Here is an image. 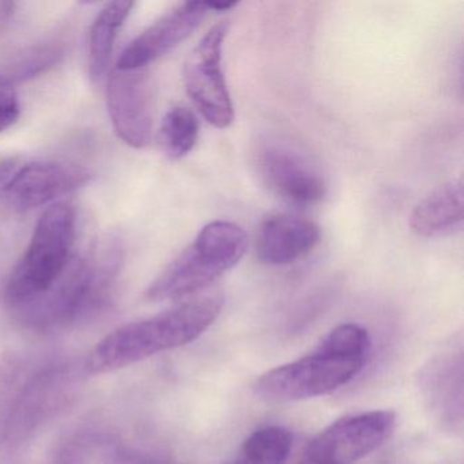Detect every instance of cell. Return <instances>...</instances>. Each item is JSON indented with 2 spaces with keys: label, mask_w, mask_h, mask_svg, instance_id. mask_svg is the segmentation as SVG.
Returning <instances> with one entry per match:
<instances>
[{
  "label": "cell",
  "mask_w": 464,
  "mask_h": 464,
  "mask_svg": "<svg viewBox=\"0 0 464 464\" xmlns=\"http://www.w3.org/2000/svg\"><path fill=\"white\" fill-rule=\"evenodd\" d=\"M107 105L116 135L130 148L143 149L153 134V85L145 69L111 72Z\"/></svg>",
  "instance_id": "cell-9"
},
{
  "label": "cell",
  "mask_w": 464,
  "mask_h": 464,
  "mask_svg": "<svg viewBox=\"0 0 464 464\" xmlns=\"http://www.w3.org/2000/svg\"><path fill=\"white\" fill-rule=\"evenodd\" d=\"M72 382V372L64 365L53 366L34 374L21 387L14 406L10 409L7 436L21 439L34 430L48 415L66 403Z\"/></svg>",
  "instance_id": "cell-12"
},
{
  "label": "cell",
  "mask_w": 464,
  "mask_h": 464,
  "mask_svg": "<svg viewBox=\"0 0 464 464\" xmlns=\"http://www.w3.org/2000/svg\"><path fill=\"white\" fill-rule=\"evenodd\" d=\"M75 236L77 216L69 203H53L42 214L5 287V301L12 311L44 295L63 276L74 257Z\"/></svg>",
  "instance_id": "cell-5"
},
{
  "label": "cell",
  "mask_w": 464,
  "mask_h": 464,
  "mask_svg": "<svg viewBox=\"0 0 464 464\" xmlns=\"http://www.w3.org/2000/svg\"><path fill=\"white\" fill-rule=\"evenodd\" d=\"M121 263V241L105 238L89 254L74 255L48 292L13 314L23 324L39 331L61 330L89 319L110 301Z\"/></svg>",
  "instance_id": "cell-1"
},
{
  "label": "cell",
  "mask_w": 464,
  "mask_h": 464,
  "mask_svg": "<svg viewBox=\"0 0 464 464\" xmlns=\"http://www.w3.org/2000/svg\"><path fill=\"white\" fill-rule=\"evenodd\" d=\"M208 13L206 2H184L173 7L124 48L116 69H146L188 39Z\"/></svg>",
  "instance_id": "cell-11"
},
{
  "label": "cell",
  "mask_w": 464,
  "mask_h": 464,
  "mask_svg": "<svg viewBox=\"0 0 464 464\" xmlns=\"http://www.w3.org/2000/svg\"><path fill=\"white\" fill-rule=\"evenodd\" d=\"M199 137V121L189 108L176 105L165 113L160 126L161 150L170 160H181L194 150Z\"/></svg>",
  "instance_id": "cell-17"
},
{
  "label": "cell",
  "mask_w": 464,
  "mask_h": 464,
  "mask_svg": "<svg viewBox=\"0 0 464 464\" xmlns=\"http://www.w3.org/2000/svg\"><path fill=\"white\" fill-rule=\"evenodd\" d=\"M371 346L365 328L344 323L330 331L314 352L263 373L255 382V395L267 401H298L328 395L362 371Z\"/></svg>",
  "instance_id": "cell-2"
},
{
  "label": "cell",
  "mask_w": 464,
  "mask_h": 464,
  "mask_svg": "<svg viewBox=\"0 0 464 464\" xmlns=\"http://www.w3.org/2000/svg\"><path fill=\"white\" fill-rule=\"evenodd\" d=\"M396 414L373 410L331 423L303 448L295 464H354L392 436Z\"/></svg>",
  "instance_id": "cell-6"
},
{
  "label": "cell",
  "mask_w": 464,
  "mask_h": 464,
  "mask_svg": "<svg viewBox=\"0 0 464 464\" xmlns=\"http://www.w3.org/2000/svg\"><path fill=\"white\" fill-rule=\"evenodd\" d=\"M292 444V433L287 429L266 426L244 441L232 464H286Z\"/></svg>",
  "instance_id": "cell-16"
},
{
  "label": "cell",
  "mask_w": 464,
  "mask_h": 464,
  "mask_svg": "<svg viewBox=\"0 0 464 464\" xmlns=\"http://www.w3.org/2000/svg\"><path fill=\"white\" fill-rule=\"evenodd\" d=\"M134 6L132 2H111L94 18L89 34V75L94 82L107 74L116 37Z\"/></svg>",
  "instance_id": "cell-15"
},
{
  "label": "cell",
  "mask_w": 464,
  "mask_h": 464,
  "mask_svg": "<svg viewBox=\"0 0 464 464\" xmlns=\"http://www.w3.org/2000/svg\"><path fill=\"white\" fill-rule=\"evenodd\" d=\"M64 56V44L56 40L39 43L21 51L0 70V77L15 83L34 80L55 67Z\"/></svg>",
  "instance_id": "cell-18"
},
{
  "label": "cell",
  "mask_w": 464,
  "mask_h": 464,
  "mask_svg": "<svg viewBox=\"0 0 464 464\" xmlns=\"http://www.w3.org/2000/svg\"><path fill=\"white\" fill-rule=\"evenodd\" d=\"M463 222V186L452 180L423 198L410 216V227L420 237H439L459 229Z\"/></svg>",
  "instance_id": "cell-14"
},
{
  "label": "cell",
  "mask_w": 464,
  "mask_h": 464,
  "mask_svg": "<svg viewBox=\"0 0 464 464\" xmlns=\"http://www.w3.org/2000/svg\"><path fill=\"white\" fill-rule=\"evenodd\" d=\"M222 306L219 295H206L121 325L94 346L86 360V371L94 374L119 371L191 343L218 319Z\"/></svg>",
  "instance_id": "cell-3"
},
{
  "label": "cell",
  "mask_w": 464,
  "mask_h": 464,
  "mask_svg": "<svg viewBox=\"0 0 464 464\" xmlns=\"http://www.w3.org/2000/svg\"><path fill=\"white\" fill-rule=\"evenodd\" d=\"M246 248L248 237L235 222L213 221L205 225L194 243L151 282L145 293L146 300H180L206 289L235 267Z\"/></svg>",
  "instance_id": "cell-4"
},
{
  "label": "cell",
  "mask_w": 464,
  "mask_h": 464,
  "mask_svg": "<svg viewBox=\"0 0 464 464\" xmlns=\"http://www.w3.org/2000/svg\"><path fill=\"white\" fill-rule=\"evenodd\" d=\"M15 7V4H0V28L14 15Z\"/></svg>",
  "instance_id": "cell-21"
},
{
  "label": "cell",
  "mask_w": 464,
  "mask_h": 464,
  "mask_svg": "<svg viewBox=\"0 0 464 464\" xmlns=\"http://www.w3.org/2000/svg\"><path fill=\"white\" fill-rule=\"evenodd\" d=\"M320 227L311 219L293 213H274L260 222L256 256L267 266H286L311 254L319 244Z\"/></svg>",
  "instance_id": "cell-13"
},
{
  "label": "cell",
  "mask_w": 464,
  "mask_h": 464,
  "mask_svg": "<svg viewBox=\"0 0 464 464\" xmlns=\"http://www.w3.org/2000/svg\"><path fill=\"white\" fill-rule=\"evenodd\" d=\"M53 464H86V460L81 450L69 448V450L59 453L58 458L55 459Z\"/></svg>",
  "instance_id": "cell-20"
},
{
  "label": "cell",
  "mask_w": 464,
  "mask_h": 464,
  "mask_svg": "<svg viewBox=\"0 0 464 464\" xmlns=\"http://www.w3.org/2000/svg\"><path fill=\"white\" fill-rule=\"evenodd\" d=\"M229 24H216L199 40L184 63V86L200 115L216 129H227L235 121L233 102L222 72V47Z\"/></svg>",
  "instance_id": "cell-7"
},
{
  "label": "cell",
  "mask_w": 464,
  "mask_h": 464,
  "mask_svg": "<svg viewBox=\"0 0 464 464\" xmlns=\"http://www.w3.org/2000/svg\"><path fill=\"white\" fill-rule=\"evenodd\" d=\"M206 5H208V12H210V10L227 12V10L232 9V7L237 6L236 2H230V4H225V2H206Z\"/></svg>",
  "instance_id": "cell-22"
},
{
  "label": "cell",
  "mask_w": 464,
  "mask_h": 464,
  "mask_svg": "<svg viewBox=\"0 0 464 464\" xmlns=\"http://www.w3.org/2000/svg\"><path fill=\"white\" fill-rule=\"evenodd\" d=\"M257 168L266 186L287 202L314 205L327 195V183L319 168L286 143H265L257 153Z\"/></svg>",
  "instance_id": "cell-10"
},
{
  "label": "cell",
  "mask_w": 464,
  "mask_h": 464,
  "mask_svg": "<svg viewBox=\"0 0 464 464\" xmlns=\"http://www.w3.org/2000/svg\"><path fill=\"white\" fill-rule=\"evenodd\" d=\"M21 116V104L14 85L0 77V132L17 123Z\"/></svg>",
  "instance_id": "cell-19"
},
{
  "label": "cell",
  "mask_w": 464,
  "mask_h": 464,
  "mask_svg": "<svg viewBox=\"0 0 464 464\" xmlns=\"http://www.w3.org/2000/svg\"><path fill=\"white\" fill-rule=\"evenodd\" d=\"M92 172L82 165L64 161L18 162L0 192L10 206L32 210L55 202L91 183Z\"/></svg>",
  "instance_id": "cell-8"
}]
</instances>
